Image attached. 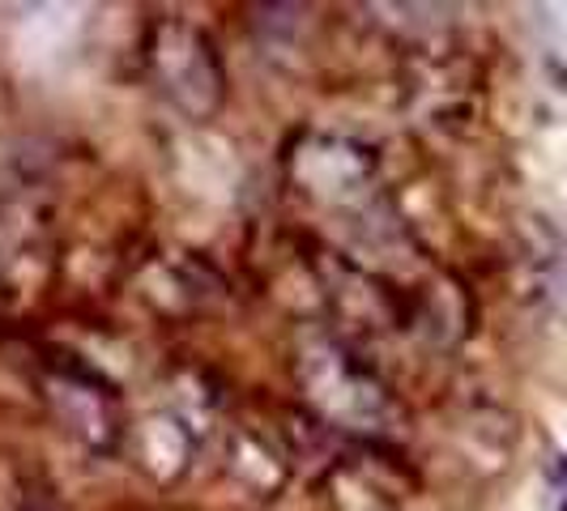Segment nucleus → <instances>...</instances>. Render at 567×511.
Wrapping results in <instances>:
<instances>
[{
	"mask_svg": "<svg viewBox=\"0 0 567 511\" xmlns=\"http://www.w3.org/2000/svg\"><path fill=\"white\" fill-rule=\"evenodd\" d=\"M559 511H567V465H564V478H559Z\"/></svg>",
	"mask_w": 567,
	"mask_h": 511,
	"instance_id": "obj_1",
	"label": "nucleus"
}]
</instances>
